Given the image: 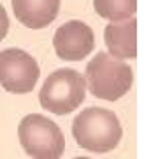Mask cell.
Here are the masks:
<instances>
[{
	"label": "cell",
	"instance_id": "8992f818",
	"mask_svg": "<svg viewBox=\"0 0 144 159\" xmlns=\"http://www.w3.org/2000/svg\"><path fill=\"white\" fill-rule=\"evenodd\" d=\"M56 55L61 60L79 62L88 57L95 48V34L86 23L79 20L63 23L53 37Z\"/></svg>",
	"mask_w": 144,
	"mask_h": 159
},
{
	"label": "cell",
	"instance_id": "9c48e42d",
	"mask_svg": "<svg viewBox=\"0 0 144 159\" xmlns=\"http://www.w3.org/2000/svg\"><path fill=\"white\" fill-rule=\"evenodd\" d=\"M97 14L109 21H123L137 11V0H93Z\"/></svg>",
	"mask_w": 144,
	"mask_h": 159
},
{
	"label": "cell",
	"instance_id": "5b68a950",
	"mask_svg": "<svg viewBox=\"0 0 144 159\" xmlns=\"http://www.w3.org/2000/svg\"><path fill=\"white\" fill-rule=\"evenodd\" d=\"M40 76L37 60L19 48L0 51V85L11 94H28Z\"/></svg>",
	"mask_w": 144,
	"mask_h": 159
},
{
	"label": "cell",
	"instance_id": "7a4b0ae2",
	"mask_svg": "<svg viewBox=\"0 0 144 159\" xmlns=\"http://www.w3.org/2000/svg\"><path fill=\"white\" fill-rule=\"evenodd\" d=\"M84 80L95 97L104 101H118L130 90L133 74L130 66L100 51L88 62Z\"/></svg>",
	"mask_w": 144,
	"mask_h": 159
},
{
	"label": "cell",
	"instance_id": "52a82bcc",
	"mask_svg": "<svg viewBox=\"0 0 144 159\" xmlns=\"http://www.w3.org/2000/svg\"><path fill=\"white\" fill-rule=\"evenodd\" d=\"M14 16L28 29H46L60 11V0H11Z\"/></svg>",
	"mask_w": 144,
	"mask_h": 159
},
{
	"label": "cell",
	"instance_id": "3957f363",
	"mask_svg": "<svg viewBox=\"0 0 144 159\" xmlns=\"http://www.w3.org/2000/svg\"><path fill=\"white\" fill-rule=\"evenodd\" d=\"M86 97V80L76 69H56L46 78L39 92L40 106L55 115H67L79 108Z\"/></svg>",
	"mask_w": 144,
	"mask_h": 159
},
{
	"label": "cell",
	"instance_id": "ba28073f",
	"mask_svg": "<svg viewBox=\"0 0 144 159\" xmlns=\"http://www.w3.org/2000/svg\"><path fill=\"white\" fill-rule=\"evenodd\" d=\"M104 43L112 57L135 58L137 55V20H123V23H109L104 30Z\"/></svg>",
	"mask_w": 144,
	"mask_h": 159
},
{
	"label": "cell",
	"instance_id": "6da1fadb",
	"mask_svg": "<svg viewBox=\"0 0 144 159\" xmlns=\"http://www.w3.org/2000/svg\"><path fill=\"white\" fill-rule=\"evenodd\" d=\"M72 136L79 147L88 152H111L123 136L116 113L99 106L83 110L72 122Z\"/></svg>",
	"mask_w": 144,
	"mask_h": 159
},
{
	"label": "cell",
	"instance_id": "277c9868",
	"mask_svg": "<svg viewBox=\"0 0 144 159\" xmlns=\"http://www.w3.org/2000/svg\"><path fill=\"white\" fill-rule=\"evenodd\" d=\"M18 136L23 150L35 159H58L65 150V136L48 117L30 113L18 125Z\"/></svg>",
	"mask_w": 144,
	"mask_h": 159
},
{
	"label": "cell",
	"instance_id": "30bf717a",
	"mask_svg": "<svg viewBox=\"0 0 144 159\" xmlns=\"http://www.w3.org/2000/svg\"><path fill=\"white\" fill-rule=\"evenodd\" d=\"M9 32V16H7L4 6L0 4V41L4 39Z\"/></svg>",
	"mask_w": 144,
	"mask_h": 159
}]
</instances>
